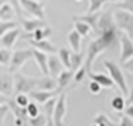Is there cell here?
Wrapping results in <instances>:
<instances>
[{
	"label": "cell",
	"instance_id": "1",
	"mask_svg": "<svg viewBox=\"0 0 133 126\" xmlns=\"http://www.w3.org/2000/svg\"><path fill=\"white\" fill-rule=\"evenodd\" d=\"M104 67L107 68L110 77L115 81V84H116V87L119 88V91L124 96H127V94H129V87H127V81H125V77H124L122 70H121L115 62H112V61H104Z\"/></svg>",
	"mask_w": 133,
	"mask_h": 126
},
{
	"label": "cell",
	"instance_id": "2",
	"mask_svg": "<svg viewBox=\"0 0 133 126\" xmlns=\"http://www.w3.org/2000/svg\"><path fill=\"white\" fill-rule=\"evenodd\" d=\"M38 85V79L25 76L23 73H15L14 75V93H26L29 94L32 90Z\"/></svg>",
	"mask_w": 133,
	"mask_h": 126
},
{
	"label": "cell",
	"instance_id": "3",
	"mask_svg": "<svg viewBox=\"0 0 133 126\" xmlns=\"http://www.w3.org/2000/svg\"><path fill=\"white\" fill-rule=\"evenodd\" d=\"M113 17H115V23L118 26V29L125 32L133 40V14L124 9H118L113 12Z\"/></svg>",
	"mask_w": 133,
	"mask_h": 126
},
{
	"label": "cell",
	"instance_id": "4",
	"mask_svg": "<svg viewBox=\"0 0 133 126\" xmlns=\"http://www.w3.org/2000/svg\"><path fill=\"white\" fill-rule=\"evenodd\" d=\"M34 58V49H22V50H15L12 53L11 62H9V72L15 73L20 67H23L25 64Z\"/></svg>",
	"mask_w": 133,
	"mask_h": 126
},
{
	"label": "cell",
	"instance_id": "5",
	"mask_svg": "<svg viewBox=\"0 0 133 126\" xmlns=\"http://www.w3.org/2000/svg\"><path fill=\"white\" fill-rule=\"evenodd\" d=\"M22 8L26 11L29 15L44 20V3L40 0H20Z\"/></svg>",
	"mask_w": 133,
	"mask_h": 126
},
{
	"label": "cell",
	"instance_id": "6",
	"mask_svg": "<svg viewBox=\"0 0 133 126\" xmlns=\"http://www.w3.org/2000/svg\"><path fill=\"white\" fill-rule=\"evenodd\" d=\"M119 46H121V55H119V62H125L130 58H133V40L125 32L119 34Z\"/></svg>",
	"mask_w": 133,
	"mask_h": 126
},
{
	"label": "cell",
	"instance_id": "7",
	"mask_svg": "<svg viewBox=\"0 0 133 126\" xmlns=\"http://www.w3.org/2000/svg\"><path fill=\"white\" fill-rule=\"evenodd\" d=\"M66 109H67V103H66V94L61 93L57 97V103H55V111H54V125L60 126L63 125L64 115H66Z\"/></svg>",
	"mask_w": 133,
	"mask_h": 126
},
{
	"label": "cell",
	"instance_id": "8",
	"mask_svg": "<svg viewBox=\"0 0 133 126\" xmlns=\"http://www.w3.org/2000/svg\"><path fill=\"white\" fill-rule=\"evenodd\" d=\"M60 94V90H38V91H31L29 93V97L31 99H34L35 102H38V103H44V102H48L51 97L54 96H58Z\"/></svg>",
	"mask_w": 133,
	"mask_h": 126
},
{
	"label": "cell",
	"instance_id": "9",
	"mask_svg": "<svg viewBox=\"0 0 133 126\" xmlns=\"http://www.w3.org/2000/svg\"><path fill=\"white\" fill-rule=\"evenodd\" d=\"M48 67H49V75L54 76V77H57V76L66 68L64 64L61 62L60 56H55L52 53H51V56H49V59H48Z\"/></svg>",
	"mask_w": 133,
	"mask_h": 126
},
{
	"label": "cell",
	"instance_id": "10",
	"mask_svg": "<svg viewBox=\"0 0 133 126\" xmlns=\"http://www.w3.org/2000/svg\"><path fill=\"white\" fill-rule=\"evenodd\" d=\"M20 29L18 27H14L11 30H8L3 37H0V44L3 46V47H6V49H11L14 44H15V41H17V38L20 37Z\"/></svg>",
	"mask_w": 133,
	"mask_h": 126
},
{
	"label": "cell",
	"instance_id": "11",
	"mask_svg": "<svg viewBox=\"0 0 133 126\" xmlns=\"http://www.w3.org/2000/svg\"><path fill=\"white\" fill-rule=\"evenodd\" d=\"M87 76L90 77V79H93V81H96L103 88H113L116 84H115V81L110 77V75H104V73H93V72H90V73H87Z\"/></svg>",
	"mask_w": 133,
	"mask_h": 126
},
{
	"label": "cell",
	"instance_id": "12",
	"mask_svg": "<svg viewBox=\"0 0 133 126\" xmlns=\"http://www.w3.org/2000/svg\"><path fill=\"white\" fill-rule=\"evenodd\" d=\"M34 59H35V62L38 65V68L41 70V73H43V75H49V67H48V59H49V56H48V53L34 47Z\"/></svg>",
	"mask_w": 133,
	"mask_h": 126
},
{
	"label": "cell",
	"instance_id": "13",
	"mask_svg": "<svg viewBox=\"0 0 133 126\" xmlns=\"http://www.w3.org/2000/svg\"><path fill=\"white\" fill-rule=\"evenodd\" d=\"M31 46L41 52H46V53H55V52H58V49L54 46L48 38H44V40H32L31 38Z\"/></svg>",
	"mask_w": 133,
	"mask_h": 126
},
{
	"label": "cell",
	"instance_id": "14",
	"mask_svg": "<svg viewBox=\"0 0 133 126\" xmlns=\"http://www.w3.org/2000/svg\"><path fill=\"white\" fill-rule=\"evenodd\" d=\"M99 17H101V11H96V12H92V14H87V12H86L84 15H75V17H74V20H83V21H86L87 25L92 27V30H95V32H96Z\"/></svg>",
	"mask_w": 133,
	"mask_h": 126
},
{
	"label": "cell",
	"instance_id": "15",
	"mask_svg": "<svg viewBox=\"0 0 133 126\" xmlns=\"http://www.w3.org/2000/svg\"><path fill=\"white\" fill-rule=\"evenodd\" d=\"M0 93L6 96L14 93V77L11 75H0Z\"/></svg>",
	"mask_w": 133,
	"mask_h": 126
},
{
	"label": "cell",
	"instance_id": "16",
	"mask_svg": "<svg viewBox=\"0 0 133 126\" xmlns=\"http://www.w3.org/2000/svg\"><path fill=\"white\" fill-rule=\"evenodd\" d=\"M74 76H75V72H74V70H70V68L63 70L60 75L57 76V82H58V90H60V93H61V91L66 88L69 84H70V81L74 79Z\"/></svg>",
	"mask_w": 133,
	"mask_h": 126
},
{
	"label": "cell",
	"instance_id": "17",
	"mask_svg": "<svg viewBox=\"0 0 133 126\" xmlns=\"http://www.w3.org/2000/svg\"><path fill=\"white\" fill-rule=\"evenodd\" d=\"M22 26H23L25 32L32 34L35 29L46 26V21H44V20H41V18H35V17H34L32 20H26V18H23V20H22Z\"/></svg>",
	"mask_w": 133,
	"mask_h": 126
},
{
	"label": "cell",
	"instance_id": "18",
	"mask_svg": "<svg viewBox=\"0 0 133 126\" xmlns=\"http://www.w3.org/2000/svg\"><path fill=\"white\" fill-rule=\"evenodd\" d=\"M81 35L80 32L74 27L69 34H67V43H69V46H70V49L74 52H80V47H81Z\"/></svg>",
	"mask_w": 133,
	"mask_h": 126
},
{
	"label": "cell",
	"instance_id": "19",
	"mask_svg": "<svg viewBox=\"0 0 133 126\" xmlns=\"http://www.w3.org/2000/svg\"><path fill=\"white\" fill-rule=\"evenodd\" d=\"M38 90H58V82L54 76H48L44 75L41 79H38Z\"/></svg>",
	"mask_w": 133,
	"mask_h": 126
},
{
	"label": "cell",
	"instance_id": "20",
	"mask_svg": "<svg viewBox=\"0 0 133 126\" xmlns=\"http://www.w3.org/2000/svg\"><path fill=\"white\" fill-rule=\"evenodd\" d=\"M86 61V52H72L70 55V70L77 72Z\"/></svg>",
	"mask_w": 133,
	"mask_h": 126
},
{
	"label": "cell",
	"instance_id": "21",
	"mask_svg": "<svg viewBox=\"0 0 133 126\" xmlns=\"http://www.w3.org/2000/svg\"><path fill=\"white\" fill-rule=\"evenodd\" d=\"M57 97H58V96H54V97H51L48 102H44V114H46V117H48V123H49V125H54V111H55Z\"/></svg>",
	"mask_w": 133,
	"mask_h": 126
},
{
	"label": "cell",
	"instance_id": "22",
	"mask_svg": "<svg viewBox=\"0 0 133 126\" xmlns=\"http://www.w3.org/2000/svg\"><path fill=\"white\" fill-rule=\"evenodd\" d=\"M14 8L9 5V3H5L2 8H0V21H9L14 18Z\"/></svg>",
	"mask_w": 133,
	"mask_h": 126
},
{
	"label": "cell",
	"instance_id": "23",
	"mask_svg": "<svg viewBox=\"0 0 133 126\" xmlns=\"http://www.w3.org/2000/svg\"><path fill=\"white\" fill-rule=\"evenodd\" d=\"M110 106H112V109H113L115 113H121V111L125 109V106H127V100H125L122 96H115V97L110 100Z\"/></svg>",
	"mask_w": 133,
	"mask_h": 126
},
{
	"label": "cell",
	"instance_id": "24",
	"mask_svg": "<svg viewBox=\"0 0 133 126\" xmlns=\"http://www.w3.org/2000/svg\"><path fill=\"white\" fill-rule=\"evenodd\" d=\"M52 34V29L49 27V26H43V27H38V29H35L34 32H32V40H44V38H48L49 35Z\"/></svg>",
	"mask_w": 133,
	"mask_h": 126
},
{
	"label": "cell",
	"instance_id": "25",
	"mask_svg": "<svg viewBox=\"0 0 133 126\" xmlns=\"http://www.w3.org/2000/svg\"><path fill=\"white\" fill-rule=\"evenodd\" d=\"M74 20V18H72ZM74 23H75V29L80 32L81 37H87L90 32H92V27L87 25L86 21H83V20H74Z\"/></svg>",
	"mask_w": 133,
	"mask_h": 126
},
{
	"label": "cell",
	"instance_id": "26",
	"mask_svg": "<svg viewBox=\"0 0 133 126\" xmlns=\"http://www.w3.org/2000/svg\"><path fill=\"white\" fill-rule=\"evenodd\" d=\"M70 55H72V52L69 50V49H66V47L58 49V56H60L61 62L64 64L66 68H70Z\"/></svg>",
	"mask_w": 133,
	"mask_h": 126
},
{
	"label": "cell",
	"instance_id": "27",
	"mask_svg": "<svg viewBox=\"0 0 133 126\" xmlns=\"http://www.w3.org/2000/svg\"><path fill=\"white\" fill-rule=\"evenodd\" d=\"M28 125L43 126V125H49V123H48V117H46V114H38V115H35V117H31L29 122H28Z\"/></svg>",
	"mask_w": 133,
	"mask_h": 126
},
{
	"label": "cell",
	"instance_id": "28",
	"mask_svg": "<svg viewBox=\"0 0 133 126\" xmlns=\"http://www.w3.org/2000/svg\"><path fill=\"white\" fill-rule=\"evenodd\" d=\"M93 125H96V126H110V125H113V123H112V120L107 117L106 114H98V115L93 119Z\"/></svg>",
	"mask_w": 133,
	"mask_h": 126
},
{
	"label": "cell",
	"instance_id": "29",
	"mask_svg": "<svg viewBox=\"0 0 133 126\" xmlns=\"http://www.w3.org/2000/svg\"><path fill=\"white\" fill-rule=\"evenodd\" d=\"M107 0H89V9H87V14L96 12V11H101L103 5L106 3Z\"/></svg>",
	"mask_w": 133,
	"mask_h": 126
},
{
	"label": "cell",
	"instance_id": "30",
	"mask_svg": "<svg viewBox=\"0 0 133 126\" xmlns=\"http://www.w3.org/2000/svg\"><path fill=\"white\" fill-rule=\"evenodd\" d=\"M11 58H12V53H11L9 49H6V47L0 49V64H2V65L9 64L11 62Z\"/></svg>",
	"mask_w": 133,
	"mask_h": 126
},
{
	"label": "cell",
	"instance_id": "31",
	"mask_svg": "<svg viewBox=\"0 0 133 126\" xmlns=\"http://www.w3.org/2000/svg\"><path fill=\"white\" fill-rule=\"evenodd\" d=\"M17 23L12 21V20H9V21H0V37H3L8 30H11L14 27H17Z\"/></svg>",
	"mask_w": 133,
	"mask_h": 126
},
{
	"label": "cell",
	"instance_id": "32",
	"mask_svg": "<svg viewBox=\"0 0 133 126\" xmlns=\"http://www.w3.org/2000/svg\"><path fill=\"white\" fill-rule=\"evenodd\" d=\"M15 103L17 105H20V106H28V103H29V96H28L26 93H17L15 94Z\"/></svg>",
	"mask_w": 133,
	"mask_h": 126
},
{
	"label": "cell",
	"instance_id": "33",
	"mask_svg": "<svg viewBox=\"0 0 133 126\" xmlns=\"http://www.w3.org/2000/svg\"><path fill=\"white\" fill-rule=\"evenodd\" d=\"M9 5L14 8V11H15V15L20 18V21L23 20V8H22V3H20V0H9Z\"/></svg>",
	"mask_w": 133,
	"mask_h": 126
},
{
	"label": "cell",
	"instance_id": "34",
	"mask_svg": "<svg viewBox=\"0 0 133 126\" xmlns=\"http://www.w3.org/2000/svg\"><path fill=\"white\" fill-rule=\"evenodd\" d=\"M86 76H87V70H86L84 64H83L80 68L75 72V76H74V81H75V84H80V82L84 79V77H86Z\"/></svg>",
	"mask_w": 133,
	"mask_h": 126
},
{
	"label": "cell",
	"instance_id": "35",
	"mask_svg": "<svg viewBox=\"0 0 133 126\" xmlns=\"http://www.w3.org/2000/svg\"><path fill=\"white\" fill-rule=\"evenodd\" d=\"M116 5L119 9H124V11H129L130 14H133V0H121V2H116Z\"/></svg>",
	"mask_w": 133,
	"mask_h": 126
},
{
	"label": "cell",
	"instance_id": "36",
	"mask_svg": "<svg viewBox=\"0 0 133 126\" xmlns=\"http://www.w3.org/2000/svg\"><path fill=\"white\" fill-rule=\"evenodd\" d=\"M28 114H29V119L31 117H35V115H38L40 111H38V106H37V103H34V102H29L28 103Z\"/></svg>",
	"mask_w": 133,
	"mask_h": 126
},
{
	"label": "cell",
	"instance_id": "37",
	"mask_svg": "<svg viewBox=\"0 0 133 126\" xmlns=\"http://www.w3.org/2000/svg\"><path fill=\"white\" fill-rule=\"evenodd\" d=\"M9 111H11V108H9V105H8V103L0 105V125H3L5 117L8 115V113H9Z\"/></svg>",
	"mask_w": 133,
	"mask_h": 126
},
{
	"label": "cell",
	"instance_id": "38",
	"mask_svg": "<svg viewBox=\"0 0 133 126\" xmlns=\"http://www.w3.org/2000/svg\"><path fill=\"white\" fill-rule=\"evenodd\" d=\"M101 88H103V87H101L96 81H93V79L90 81V84H89V91H90L92 94H99Z\"/></svg>",
	"mask_w": 133,
	"mask_h": 126
},
{
	"label": "cell",
	"instance_id": "39",
	"mask_svg": "<svg viewBox=\"0 0 133 126\" xmlns=\"http://www.w3.org/2000/svg\"><path fill=\"white\" fill-rule=\"evenodd\" d=\"M119 125L121 126H133V119H132V117H129V115L125 114V115H122V117H121Z\"/></svg>",
	"mask_w": 133,
	"mask_h": 126
},
{
	"label": "cell",
	"instance_id": "40",
	"mask_svg": "<svg viewBox=\"0 0 133 126\" xmlns=\"http://www.w3.org/2000/svg\"><path fill=\"white\" fill-rule=\"evenodd\" d=\"M124 68L133 75V58H130L129 61H125V62H124Z\"/></svg>",
	"mask_w": 133,
	"mask_h": 126
},
{
	"label": "cell",
	"instance_id": "41",
	"mask_svg": "<svg viewBox=\"0 0 133 126\" xmlns=\"http://www.w3.org/2000/svg\"><path fill=\"white\" fill-rule=\"evenodd\" d=\"M8 96L6 94H3V93H0V105H3V103H8Z\"/></svg>",
	"mask_w": 133,
	"mask_h": 126
},
{
	"label": "cell",
	"instance_id": "42",
	"mask_svg": "<svg viewBox=\"0 0 133 126\" xmlns=\"http://www.w3.org/2000/svg\"><path fill=\"white\" fill-rule=\"evenodd\" d=\"M127 103H133V88L129 93V97H127Z\"/></svg>",
	"mask_w": 133,
	"mask_h": 126
},
{
	"label": "cell",
	"instance_id": "43",
	"mask_svg": "<svg viewBox=\"0 0 133 126\" xmlns=\"http://www.w3.org/2000/svg\"><path fill=\"white\" fill-rule=\"evenodd\" d=\"M3 5H5V0H0V8H2Z\"/></svg>",
	"mask_w": 133,
	"mask_h": 126
},
{
	"label": "cell",
	"instance_id": "44",
	"mask_svg": "<svg viewBox=\"0 0 133 126\" xmlns=\"http://www.w3.org/2000/svg\"><path fill=\"white\" fill-rule=\"evenodd\" d=\"M107 2H121V0H107Z\"/></svg>",
	"mask_w": 133,
	"mask_h": 126
},
{
	"label": "cell",
	"instance_id": "45",
	"mask_svg": "<svg viewBox=\"0 0 133 126\" xmlns=\"http://www.w3.org/2000/svg\"><path fill=\"white\" fill-rule=\"evenodd\" d=\"M75 2H81V0H75Z\"/></svg>",
	"mask_w": 133,
	"mask_h": 126
},
{
	"label": "cell",
	"instance_id": "46",
	"mask_svg": "<svg viewBox=\"0 0 133 126\" xmlns=\"http://www.w3.org/2000/svg\"><path fill=\"white\" fill-rule=\"evenodd\" d=\"M40 2H43V0H40Z\"/></svg>",
	"mask_w": 133,
	"mask_h": 126
}]
</instances>
